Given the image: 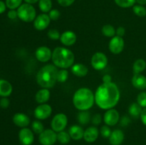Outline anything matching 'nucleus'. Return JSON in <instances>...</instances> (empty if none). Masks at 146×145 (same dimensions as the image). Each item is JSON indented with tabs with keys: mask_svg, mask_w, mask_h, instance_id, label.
I'll return each instance as SVG.
<instances>
[{
	"mask_svg": "<svg viewBox=\"0 0 146 145\" xmlns=\"http://www.w3.org/2000/svg\"><path fill=\"white\" fill-rule=\"evenodd\" d=\"M95 102L102 109H112L118 104L120 100V90L114 82L101 84L96 91Z\"/></svg>",
	"mask_w": 146,
	"mask_h": 145,
	"instance_id": "1",
	"label": "nucleus"
},
{
	"mask_svg": "<svg viewBox=\"0 0 146 145\" xmlns=\"http://www.w3.org/2000/svg\"><path fill=\"white\" fill-rule=\"evenodd\" d=\"M58 70L53 64H47L40 68L36 75V82L43 88H53L57 81Z\"/></svg>",
	"mask_w": 146,
	"mask_h": 145,
	"instance_id": "2",
	"label": "nucleus"
},
{
	"mask_svg": "<svg viewBox=\"0 0 146 145\" xmlns=\"http://www.w3.org/2000/svg\"><path fill=\"white\" fill-rule=\"evenodd\" d=\"M95 102V95L88 88L77 90L73 97V104L77 109L86 111L91 109Z\"/></svg>",
	"mask_w": 146,
	"mask_h": 145,
	"instance_id": "3",
	"label": "nucleus"
},
{
	"mask_svg": "<svg viewBox=\"0 0 146 145\" xmlns=\"http://www.w3.org/2000/svg\"><path fill=\"white\" fill-rule=\"evenodd\" d=\"M51 60L53 63L57 68L67 69L72 67L75 61L74 53L69 49L64 47H56L52 52Z\"/></svg>",
	"mask_w": 146,
	"mask_h": 145,
	"instance_id": "4",
	"label": "nucleus"
},
{
	"mask_svg": "<svg viewBox=\"0 0 146 145\" xmlns=\"http://www.w3.org/2000/svg\"><path fill=\"white\" fill-rule=\"evenodd\" d=\"M17 11L18 18L24 22H32L36 17V11L32 4H22Z\"/></svg>",
	"mask_w": 146,
	"mask_h": 145,
	"instance_id": "5",
	"label": "nucleus"
},
{
	"mask_svg": "<svg viewBox=\"0 0 146 145\" xmlns=\"http://www.w3.org/2000/svg\"><path fill=\"white\" fill-rule=\"evenodd\" d=\"M68 124V118L64 113H58L53 117L51 122V129L56 132L64 131Z\"/></svg>",
	"mask_w": 146,
	"mask_h": 145,
	"instance_id": "6",
	"label": "nucleus"
},
{
	"mask_svg": "<svg viewBox=\"0 0 146 145\" xmlns=\"http://www.w3.org/2000/svg\"><path fill=\"white\" fill-rule=\"evenodd\" d=\"M57 141V134L52 129H44L38 136V142L41 145H54Z\"/></svg>",
	"mask_w": 146,
	"mask_h": 145,
	"instance_id": "7",
	"label": "nucleus"
},
{
	"mask_svg": "<svg viewBox=\"0 0 146 145\" xmlns=\"http://www.w3.org/2000/svg\"><path fill=\"white\" fill-rule=\"evenodd\" d=\"M91 65L97 71L104 70L108 65V58L104 53L97 52L93 55L91 60Z\"/></svg>",
	"mask_w": 146,
	"mask_h": 145,
	"instance_id": "8",
	"label": "nucleus"
},
{
	"mask_svg": "<svg viewBox=\"0 0 146 145\" xmlns=\"http://www.w3.org/2000/svg\"><path fill=\"white\" fill-rule=\"evenodd\" d=\"M34 116L37 119L44 120L51 116L52 113V108L48 104H40L34 109Z\"/></svg>",
	"mask_w": 146,
	"mask_h": 145,
	"instance_id": "9",
	"label": "nucleus"
},
{
	"mask_svg": "<svg viewBox=\"0 0 146 145\" xmlns=\"http://www.w3.org/2000/svg\"><path fill=\"white\" fill-rule=\"evenodd\" d=\"M125 46V42L123 37L115 36L110 41L108 44V48L110 51L113 54H119L123 51Z\"/></svg>",
	"mask_w": 146,
	"mask_h": 145,
	"instance_id": "10",
	"label": "nucleus"
},
{
	"mask_svg": "<svg viewBox=\"0 0 146 145\" xmlns=\"http://www.w3.org/2000/svg\"><path fill=\"white\" fill-rule=\"evenodd\" d=\"M19 139L22 145H31L34 141V132L27 127L21 128L19 132Z\"/></svg>",
	"mask_w": 146,
	"mask_h": 145,
	"instance_id": "11",
	"label": "nucleus"
},
{
	"mask_svg": "<svg viewBox=\"0 0 146 145\" xmlns=\"http://www.w3.org/2000/svg\"><path fill=\"white\" fill-rule=\"evenodd\" d=\"M120 120V115L118 110L114 108L108 109L104 116V121L108 126H114Z\"/></svg>",
	"mask_w": 146,
	"mask_h": 145,
	"instance_id": "12",
	"label": "nucleus"
},
{
	"mask_svg": "<svg viewBox=\"0 0 146 145\" xmlns=\"http://www.w3.org/2000/svg\"><path fill=\"white\" fill-rule=\"evenodd\" d=\"M51 21L48 14L43 13L36 17L34 21V26L38 31H44L49 26Z\"/></svg>",
	"mask_w": 146,
	"mask_h": 145,
	"instance_id": "13",
	"label": "nucleus"
},
{
	"mask_svg": "<svg viewBox=\"0 0 146 145\" xmlns=\"http://www.w3.org/2000/svg\"><path fill=\"white\" fill-rule=\"evenodd\" d=\"M35 55L38 61L41 63H46L52 58V52L48 47L40 46L36 50Z\"/></svg>",
	"mask_w": 146,
	"mask_h": 145,
	"instance_id": "14",
	"label": "nucleus"
},
{
	"mask_svg": "<svg viewBox=\"0 0 146 145\" xmlns=\"http://www.w3.org/2000/svg\"><path fill=\"white\" fill-rule=\"evenodd\" d=\"M99 134L100 132L96 127H89L84 131L83 139L88 143H93L97 140L98 136H99Z\"/></svg>",
	"mask_w": 146,
	"mask_h": 145,
	"instance_id": "15",
	"label": "nucleus"
},
{
	"mask_svg": "<svg viewBox=\"0 0 146 145\" xmlns=\"http://www.w3.org/2000/svg\"><path fill=\"white\" fill-rule=\"evenodd\" d=\"M77 36L72 31H66L61 34L60 41L66 46H71L76 42Z\"/></svg>",
	"mask_w": 146,
	"mask_h": 145,
	"instance_id": "16",
	"label": "nucleus"
},
{
	"mask_svg": "<svg viewBox=\"0 0 146 145\" xmlns=\"http://www.w3.org/2000/svg\"><path fill=\"white\" fill-rule=\"evenodd\" d=\"M12 120L16 126L21 128L27 127L30 124V118L27 115L21 112L16 113L13 116Z\"/></svg>",
	"mask_w": 146,
	"mask_h": 145,
	"instance_id": "17",
	"label": "nucleus"
},
{
	"mask_svg": "<svg viewBox=\"0 0 146 145\" xmlns=\"http://www.w3.org/2000/svg\"><path fill=\"white\" fill-rule=\"evenodd\" d=\"M125 135L121 129H115L112 131L110 136L109 142L111 145H121L124 141Z\"/></svg>",
	"mask_w": 146,
	"mask_h": 145,
	"instance_id": "18",
	"label": "nucleus"
},
{
	"mask_svg": "<svg viewBox=\"0 0 146 145\" xmlns=\"http://www.w3.org/2000/svg\"><path fill=\"white\" fill-rule=\"evenodd\" d=\"M132 85L140 90L146 89V77L141 73L134 74L132 78Z\"/></svg>",
	"mask_w": 146,
	"mask_h": 145,
	"instance_id": "19",
	"label": "nucleus"
},
{
	"mask_svg": "<svg viewBox=\"0 0 146 145\" xmlns=\"http://www.w3.org/2000/svg\"><path fill=\"white\" fill-rule=\"evenodd\" d=\"M68 134L72 139L76 141L80 140L84 138V130L79 125H72L68 129Z\"/></svg>",
	"mask_w": 146,
	"mask_h": 145,
	"instance_id": "20",
	"label": "nucleus"
},
{
	"mask_svg": "<svg viewBox=\"0 0 146 145\" xmlns=\"http://www.w3.org/2000/svg\"><path fill=\"white\" fill-rule=\"evenodd\" d=\"M71 72L74 75L77 77H85L88 74V69L86 65L81 63L74 64L71 67Z\"/></svg>",
	"mask_w": 146,
	"mask_h": 145,
	"instance_id": "21",
	"label": "nucleus"
},
{
	"mask_svg": "<svg viewBox=\"0 0 146 145\" xmlns=\"http://www.w3.org/2000/svg\"><path fill=\"white\" fill-rule=\"evenodd\" d=\"M51 96L50 91L46 88H42L36 92L35 95V99L37 103L45 104L48 101Z\"/></svg>",
	"mask_w": 146,
	"mask_h": 145,
	"instance_id": "22",
	"label": "nucleus"
},
{
	"mask_svg": "<svg viewBox=\"0 0 146 145\" xmlns=\"http://www.w3.org/2000/svg\"><path fill=\"white\" fill-rule=\"evenodd\" d=\"M13 90L12 85L6 80H0V96L7 98L11 94Z\"/></svg>",
	"mask_w": 146,
	"mask_h": 145,
	"instance_id": "23",
	"label": "nucleus"
},
{
	"mask_svg": "<svg viewBox=\"0 0 146 145\" xmlns=\"http://www.w3.org/2000/svg\"><path fill=\"white\" fill-rule=\"evenodd\" d=\"M143 107L138 103V102H133L131 104L128 108V112L130 115L133 118H138L141 117V114L142 112Z\"/></svg>",
	"mask_w": 146,
	"mask_h": 145,
	"instance_id": "24",
	"label": "nucleus"
},
{
	"mask_svg": "<svg viewBox=\"0 0 146 145\" xmlns=\"http://www.w3.org/2000/svg\"><path fill=\"white\" fill-rule=\"evenodd\" d=\"M146 68V62L144 59L140 58L136 60L134 62L133 65V70L134 74H138L143 72Z\"/></svg>",
	"mask_w": 146,
	"mask_h": 145,
	"instance_id": "25",
	"label": "nucleus"
},
{
	"mask_svg": "<svg viewBox=\"0 0 146 145\" xmlns=\"http://www.w3.org/2000/svg\"><path fill=\"white\" fill-rule=\"evenodd\" d=\"M77 120L80 124L86 125L91 121V115L88 110L81 111L77 115Z\"/></svg>",
	"mask_w": 146,
	"mask_h": 145,
	"instance_id": "26",
	"label": "nucleus"
},
{
	"mask_svg": "<svg viewBox=\"0 0 146 145\" xmlns=\"http://www.w3.org/2000/svg\"><path fill=\"white\" fill-rule=\"evenodd\" d=\"M71 138L68 132H65L64 130L57 133V141L62 145L68 144L70 141H71Z\"/></svg>",
	"mask_w": 146,
	"mask_h": 145,
	"instance_id": "27",
	"label": "nucleus"
},
{
	"mask_svg": "<svg viewBox=\"0 0 146 145\" xmlns=\"http://www.w3.org/2000/svg\"><path fill=\"white\" fill-rule=\"evenodd\" d=\"M38 7L43 13H48L52 9V1L51 0H39Z\"/></svg>",
	"mask_w": 146,
	"mask_h": 145,
	"instance_id": "28",
	"label": "nucleus"
},
{
	"mask_svg": "<svg viewBox=\"0 0 146 145\" xmlns=\"http://www.w3.org/2000/svg\"><path fill=\"white\" fill-rule=\"evenodd\" d=\"M115 31H116V30L115 29V28H114L112 25H111V24L104 25V26L102 27V29H101L102 34H104L105 36L109 37V38H113V37L115 36Z\"/></svg>",
	"mask_w": 146,
	"mask_h": 145,
	"instance_id": "29",
	"label": "nucleus"
},
{
	"mask_svg": "<svg viewBox=\"0 0 146 145\" xmlns=\"http://www.w3.org/2000/svg\"><path fill=\"white\" fill-rule=\"evenodd\" d=\"M114 1L121 8H130L135 5L136 0H114Z\"/></svg>",
	"mask_w": 146,
	"mask_h": 145,
	"instance_id": "30",
	"label": "nucleus"
},
{
	"mask_svg": "<svg viewBox=\"0 0 146 145\" xmlns=\"http://www.w3.org/2000/svg\"><path fill=\"white\" fill-rule=\"evenodd\" d=\"M133 11L135 15L139 17H145L146 16V8L143 5H134L133 7Z\"/></svg>",
	"mask_w": 146,
	"mask_h": 145,
	"instance_id": "31",
	"label": "nucleus"
},
{
	"mask_svg": "<svg viewBox=\"0 0 146 145\" xmlns=\"http://www.w3.org/2000/svg\"><path fill=\"white\" fill-rule=\"evenodd\" d=\"M31 130L37 134H40L44 130V127L40 121L35 120L31 124Z\"/></svg>",
	"mask_w": 146,
	"mask_h": 145,
	"instance_id": "32",
	"label": "nucleus"
},
{
	"mask_svg": "<svg viewBox=\"0 0 146 145\" xmlns=\"http://www.w3.org/2000/svg\"><path fill=\"white\" fill-rule=\"evenodd\" d=\"M68 78V72L66 69H61L58 71L57 74V82H65Z\"/></svg>",
	"mask_w": 146,
	"mask_h": 145,
	"instance_id": "33",
	"label": "nucleus"
},
{
	"mask_svg": "<svg viewBox=\"0 0 146 145\" xmlns=\"http://www.w3.org/2000/svg\"><path fill=\"white\" fill-rule=\"evenodd\" d=\"M22 0H6V5L9 9H16L21 5Z\"/></svg>",
	"mask_w": 146,
	"mask_h": 145,
	"instance_id": "34",
	"label": "nucleus"
},
{
	"mask_svg": "<svg viewBox=\"0 0 146 145\" xmlns=\"http://www.w3.org/2000/svg\"><path fill=\"white\" fill-rule=\"evenodd\" d=\"M137 102L143 108L146 107V92L142 91L137 96Z\"/></svg>",
	"mask_w": 146,
	"mask_h": 145,
	"instance_id": "35",
	"label": "nucleus"
},
{
	"mask_svg": "<svg viewBox=\"0 0 146 145\" xmlns=\"http://www.w3.org/2000/svg\"><path fill=\"white\" fill-rule=\"evenodd\" d=\"M100 134H101V136L104 138H109L111 134V128L109 127V126L108 125H104L101 127V129H100Z\"/></svg>",
	"mask_w": 146,
	"mask_h": 145,
	"instance_id": "36",
	"label": "nucleus"
},
{
	"mask_svg": "<svg viewBox=\"0 0 146 145\" xmlns=\"http://www.w3.org/2000/svg\"><path fill=\"white\" fill-rule=\"evenodd\" d=\"M48 37L53 41H57V40L60 39L61 34L56 29H50L48 31Z\"/></svg>",
	"mask_w": 146,
	"mask_h": 145,
	"instance_id": "37",
	"label": "nucleus"
},
{
	"mask_svg": "<svg viewBox=\"0 0 146 145\" xmlns=\"http://www.w3.org/2000/svg\"><path fill=\"white\" fill-rule=\"evenodd\" d=\"M48 15L51 21H56V20H58L60 16H61V12L58 9H51L48 12Z\"/></svg>",
	"mask_w": 146,
	"mask_h": 145,
	"instance_id": "38",
	"label": "nucleus"
},
{
	"mask_svg": "<svg viewBox=\"0 0 146 145\" xmlns=\"http://www.w3.org/2000/svg\"><path fill=\"white\" fill-rule=\"evenodd\" d=\"M93 125H99L102 122V117L100 114H96V115H94L91 119Z\"/></svg>",
	"mask_w": 146,
	"mask_h": 145,
	"instance_id": "39",
	"label": "nucleus"
},
{
	"mask_svg": "<svg viewBox=\"0 0 146 145\" xmlns=\"http://www.w3.org/2000/svg\"><path fill=\"white\" fill-rule=\"evenodd\" d=\"M57 1H58V4L61 5V7H68L72 5L75 0H57Z\"/></svg>",
	"mask_w": 146,
	"mask_h": 145,
	"instance_id": "40",
	"label": "nucleus"
},
{
	"mask_svg": "<svg viewBox=\"0 0 146 145\" xmlns=\"http://www.w3.org/2000/svg\"><path fill=\"white\" fill-rule=\"evenodd\" d=\"M9 100L7 98H3L0 100V107L3 109H7L9 106Z\"/></svg>",
	"mask_w": 146,
	"mask_h": 145,
	"instance_id": "41",
	"label": "nucleus"
},
{
	"mask_svg": "<svg viewBox=\"0 0 146 145\" xmlns=\"http://www.w3.org/2000/svg\"><path fill=\"white\" fill-rule=\"evenodd\" d=\"M7 16L10 19H15L18 17V14H17V11H16L15 9H10L8 11V14H7Z\"/></svg>",
	"mask_w": 146,
	"mask_h": 145,
	"instance_id": "42",
	"label": "nucleus"
},
{
	"mask_svg": "<svg viewBox=\"0 0 146 145\" xmlns=\"http://www.w3.org/2000/svg\"><path fill=\"white\" fill-rule=\"evenodd\" d=\"M121 126L123 127H125L128 126L129 125V123L131 122V119H130V117L128 116H123L122 118L121 119Z\"/></svg>",
	"mask_w": 146,
	"mask_h": 145,
	"instance_id": "43",
	"label": "nucleus"
},
{
	"mask_svg": "<svg viewBox=\"0 0 146 145\" xmlns=\"http://www.w3.org/2000/svg\"><path fill=\"white\" fill-rule=\"evenodd\" d=\"M125 34V29L123 26H119L117 28L116 31H115V34L116 36L120 37H123Z\"/></svg>",
	"mask_w": 146,
	"mask_h": 145,
	"instance_id": "44",
	"label": "nucleus"
},
{
	"mask_svg": "<svg viewBox=\"0 0 146 145\" xmlns=\"http://www.w3.org/2000/svg\"><path fill=\"white\" fill-rule=\"evenodd\" d=\"M141 119V122L145 126H146V107L143 108L142 110V112L141 114V117H140Z\"/></svg>",
	"mask_w": 146,
	"mask_h": 145,
	"instance_id": "45",
	"label": "nucleus"
},
{
	"mask_svg": "<svg viewBox=\"0 0 146 145\" xmlns=\"http://www.w3.org/2000/svg\"><path fill=\"white\" fill-rule=\"evenodd\" d=\"M103 82L104 83H110V82H112V78L110 75L106 74V75H104L103 77Z\"/></svg>",
	"mask_w": 146,
	"mask_h": 145,
	"instance_id": "46",
	"label": "nucleus"
},
{
	"mask_svg": "<svg viewBox=\"0 0 146 145\" xmlns=\"http://www.w3.org/2000/svg\"><path fill=\"white\" fill-rule=\"evenodd\" d=\"M6 8H7V5H6L5 3L0 0V14L6 11Z\"/></svg>",
	"mask_w": 146,
	"mask_h": 145,
	"instance_id": "47",
	"label": "nucleus"
},
{
	"mask_svg": "<svg viewBox=\"0 0 146 145\" xmlns=\"http://www.w3.org/2000/svg\"><path fill=\"white\" fill-rule=\"evenodd\" d=\"M24 1H25L26 3H27V4H36V3L38 2L39 0H24Z\"/></svg>",
	"mask_w": 146,
	"mask_h": 145,
	"instance_id": "48",
	"label": "nucleus"
},
{
	"mask_svg": "<svg viewBox=\"0 0 146 145\" xmlns=\"http://www.w3.org/2000/svg\"><path fill=\"white\" fill-rule=\"evenodd\" d=\"M136 2L140 5H145L146 4V0H136Z\"/></svg>",
	"mask_w": 146,
	"mask_h": 145,
	"instance_id": "49",
	"label": "nucleus"
}]
</instances>
